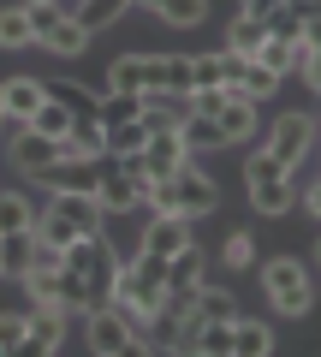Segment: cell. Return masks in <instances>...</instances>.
I'll use <instances>...</instances> for the list:
<instances>
[{
    "label": "cell",
    "mask_w": 321,
    "mask_h": 357,
    "mask_svg": "<svg viewBox=\"0 0 321 357\" xmlns=\"http://www.w3.org/2000/svg\"><path fill=\"white\" fill-rule=\"evenodd\" d=\"M262 286H268V304L280 310V316H309V304H315L309 268L297 262V256H274V262L262 268Z\"/></svg>",
    "instance_id": "7a4b0ae2"
},
{
    "label": "cell",
    "mask_w": 321,
    "mask_h": 357,
    "mask_svg": "<svg viewBox=\"0 0 321 357\" xmlns=\"http://www.w3.org/2000/svg\"><path fill=\"white\" fill-rule=\"evenodd\" d=\"M95 119H102V131L107 126H125V119H143V96H131V89H107L102 107H95Z\"/></svg>",
    "instance_id": "7402d4cb"
},
{
    "label": "cell",
    "mask_w": 321,
    "mask_h": 357,
    "mask_svg": "<svg viewBox=\"0 0 321 357\" xmlns=\"http://www.w3.org/2000/svg\"><path fill=\"white\" fill-rule=\"evenodd\" d=\"M149 197V178H131V173H119V161H113V173L95 185V203H102V215H131V208Z\"/></svg>",
    "instance_id": "30bf717a"
},
{
    "label": "cell",
    "mask_w": 321,
    "mask_h": 357,
    "mask_svg": "<svg viewBox=\"0 0 321 357\" xmlns=\"http://www.w3.org/2000/svg\"><path fill=\"white\" fill-rule=\"evenodd\" d=\"M179 137H185V155H196V149H226V131H220L214 114H185V119H179Z\"/></svg>",
    "instance_id": "e0dca14e"
},
{
    "label": "cell",
    "mask_w": 321,
    "mask_h": 357,
    "mask_svg": "<svg viewBox=\"0 0 321 357\" xmlns=\"http://www.w3.org/2000/svg\"><path fill=\"white\" fill-rule=\"evenodd\" d=\"M244 66H250V54H220V84H226V89H238V84H244Z\"/></svg>",
    "instance_id": "60d3db41"
},
{
    "label": "cell",
    "mask_w": 321,
    "mask_h": 357,
    "mask_svg": "<svg viewBox=\"0 0 321 357\" xmlns=\"http://www.w3.org/2000/svg\"><path fill=\"white\" fill-rule=\"evenodd\" d=\"M238 89H244L250 102H268L274 89H280V72H268L262 60H250V66H244V84H238Z\"/></svg>",
    "instance_id": "d590c367"
},
{
    "label": "cell",
    "mask_w": 321,
    "mask_h": 357,
    "mask_svg": "<svg viewBox=\"0 0 321 357\" xmlns=\"http://www.w3.org/2000/svg\"><path fill=\"white\" fill-rule=\"evenodd\" d=\"M167 185H173V208H179L185 220H203V215H214V208H220V191H214V178H208L203 167H191V161H185L179 173L167 178Z\"/></svg>",
    "instance_id": "277c9868"
},
{
    "label": "cell",
    "mask_w": 321,
    "mask_h": 357,
    "mask_svg": "<svg viewBox=\"0 0 321 357\" xmlns=\"http://www.w3.org/2000/svg\"><path fill=\"white\" fill-rule=\"evenodd\" d=\"M90 351L95 357H125V351H155V345H143L131 333V321H125L119 304H102V310H90Z\"/></svg>",
    "instance_id": "3957f363"
},
{
    "label": "cell",
    "mask_w": 321,
    "mask_h": 357,
    "mask_svg": "<svg viewBox=\"0 0 321 357\" xmlns=\"http://www.w3.org/2000/svg\"><path fill=\"white\" fill-rule=\"evenodd\" d=\"M262 42H268V24H262L256 13H232V24H226V48L232 54H250V60H256Z\"/></svg>",
    "instance_id": "d6986e66"
},
{
    "label": "cell",
    "mask_w": 321,
    "mask_h": 357,
    "mask_svg": "<svg viewBox=\"0 0 321 357\" xmlns=\"http://www.w3.org/2000/svg\"><path fill=\"white\" fill-rule=\"evenodd\" d=\"M107 89H131V96H143V54H119V60L107 66Z\"/></svg>",
    "instance_id": "83f0119b"
},
{
    "label": "cell",
    "mask_w": 321,
    "mask_h": 357,
    "mask_svg": "<svg viewBox=\"0 0 321 357\" xmlns=\"http://www.w3.org/2000/svg\"><path fill=\"white\" fill-rule=\"evenodd\" d=\"M268 149L280 155V167L292 173V167L304 161L309 149H315V119H309V114H280V119H274V137H268Z\"/></svg>",
    "instance_id": "8992f818"
},
{
    "label": "cell",
    "mask_w": 321,
    "mask_h": 357,
    "mask_svg": "<svg viewBox=\"0 0 321 357\" xmlns=\"http://www.w3.org/2000/svg\"><path fill=\"white\" fill-rule=\"evenodd\" d=\"M262 24H268V36H280V42H304V13H297L292 0H280L274 13H262Z\"/></svg>",
    "instance_id": "4316f807"
},
{
    "label": "cell",
    "mask_w": 321,
    "mask_h": 357,
    "mask_svg": "<svg viewBox=\"0 0 321 357\" xmlns=\"http://www.w3.org/2000/svg\"><path fill=\"white\" fill-rule=\"evenodd\" d=\"M220 131H226V143H244L250 131H256V102H250L244 89H226V107H220Z\"/></svg>",
    "instance_id": "5bb4252c"
},
{
    "label": "cell",
    "mask_w": 321,
    "mask_h": 357,
    "mask_svg": "<svg viewBox=\"0 0 321 357\" xmlns=\"http://www.w3.org/2000/svg\"><path fill=\"white\" fill-rule=\"evenodd\" d=\"M137 155H143V173H149V178H173L185 161H191V155H185V137H179V126H161V131H149Z\"/></svg>",
    "instance_id": "52a82bcc"
},
{
    "label": "cell",
    "mask_w": 321,
    "mask_h": 357,
    "mask_svg": "<svg viewBox=\"0 0 321 357\" xmlns=\"http://www.w3.org/2000/svg\"><path fill=\"white\" fill-rule=\"evenodd\" d=\"M36 227V203L18 191H0V232H30Z\"/></svg>",
    "instance_id": "d4e9b609"
},
{
    "label": "cell",
    "mask_w": 321,
    "mask_h": 357,
    "mask_svg": "<svg viewBox=\"0 0 321 357\" xmlns=\"http://www.w3.org/2000/svg\"><path fill=\"white\" fill-rule=\"evenodd\" d=\"M274 351V328L250 316H232V357H268Z\"/></svg>",
    "instance_id": "2e32d148"
},
{
    "label": "cell",
    "mask_w": 321,
    "mask_h": 357,
    "mask_svg": "<svg viewBox=\"0 0 321 357\" xmlns=\"http://www.w3.org/2000/svg\"><path fill=\"white\" fill-rule=\"evenodd\" d=\"M185 244H191V220H185L179 208H155L149 227H143V250L173 256V250H185Z\"/></svg>",
    "instance_id": "9c48e42d"
},
{
    "label": "cell",
    "mask_w": 321,
    "mask_h": 357,
    "mask_svg": "<svg viewBox=\"0 0 321 357\" xmlns=\"http://www.w3.org/2000/svg\"><path fill=\"white\" fill-rule=\"evenodd\" d=\"M113 173V155H60L48 173H36V185L48 197H95V185Z\"/></svg>",
    "instance_id": "6da1fadb"
},
{
    "label": "cell",
    "mask_w": 321,
    "mask_h": 357,
    "mask_svg": "<svg viewBox=\"0 0 321 357\" xmlns=\"http://www.w3.org/2000/svg\"><path fill=\"white\" fill-rule=\"evenodd\" d=\"M30 250H36V227H30V232H6V274L24 280V274H30Z\"/></svg>",
    "instance_id": "836d02e7"
},
{
    "label": "cell",
    "mask_w": 321,
    "mask_h": 357,
    "mask_svg": "<svg viewBox=\"0 0 321 357\" xmlns=\"http://www.w3.org/2000/svg\"><path fill=\"white\" fill-rule=\"evenodd\" d=\"M143 137H149V119H125V126H107V155H131V149H143Z\"/></svg>",
    "instance_id": "1f68e13d"
},
{
    "label": "cell",
    "mask_w": 321,
    "mask_h": 357,
    "mask_svg": "<svg viewBox=\"0 0 321 357\" xmlns=\"http://www.w3.org/2000/svg\"><path fill=\"white\" fill-rule=\"evenodd\" d=\"M220 262H226V268H250V262H256V238H250V232H226Z\"/></svg>",
    "instance_id": "8d00e7d4"
},
{
    "label": "cell",
    "mask_w": 321,
    "mask_h": 357,
    "mask_svg": "<svg viewBox=\"0 0 321 357\" xmlns=\"http://www.w3.org/2000/svg\"><path fill=\"white\" fill-rule=\"evenodd\" d=\"M42 48H48V54H60V60H77V54L90 48V30H84V24H77L72 13H65L60 24H54L48 36H42Z\"/></svg>",
    "instance_id": "ac0fdd59"
},
{
    "label": "cell",
    "mask_w": 321,
    "mask_h": 357,
    "mask_svg": "<svg viewBox=\"0 0 321 357\" xmlns=\"http://www.w3.org/2000/svg\"><path fill=\"white\" fill-rule=\"evenodd\" d=\"M131 6H137V0H84V6H77V24L95 36V30H107L113 18H125Z\"/></svg>",
    "instance_id": "cb8c5ba5"
},
{
    "label": "cell",
    "mask_w": 321,
    "mask_h": 357,
    "mask_svg": "<svg viewBox=\"0 0 321 357\" xmlns=\"http://www.w3.org/2000/svg\"><path fill=\"white\" fill-rule=\"evenodd\" d=\"M196 351L203 357H232V321H203L196 328Z\"/></svg>",
    "instance_id": "d6a6232c"
},
{
    "label": "cell",
    "mask_w": 321,
    "mask_h": 357,
    "mask_svg": "<svg viewBox=\"0 0 321 357\" xmlns=\"http://www.w3.org/2000/svg\"><path fill=\"white\" fill-rule=\"evenodd\" d=\"M315 262H321V238H315Z\"/></svg>",
    "instance_id": "c3c4849f"
},
{
    "label": "cell",
    "mask_w": 321,
    "mask_h": 357,
    "mask_svg": "<svg viewBox=\"0 0 321 357\" xmlns=\"http://www.w3.org/2000/svg\"><path fill=\"white\" fill-rule=\"evenodd\" d=\"M48 208H60L77 232H102V203L95 197H48Z\"/></svg>",
    "instance_id": "44dd1931"
},
{
    "label": "cell",
    "mask_w": 321,
    "mask_h": 357,
    "mask_svg": "<svg viewBox=\"0 0 321 357\" xmlns=\"http://www.w3.org/2000/svg\"><path fill=\"white\" fill-rule=\"evenodd\" d=\"M0 119H6V107H0Z\"/></svg>",
    "instance_id": "681fc988"
},
{
    "label": "cell",
    "mask_w": 321,
    "mask_h": 357,
    "mask_svg": "<svg viewBox=\"0 0 321 357\" xmlns=\"http://www.w3.org/2000/svg\"><path fill=\"white\" fill-rule=\"evenodd\" d=\"M0 274H6V232H0Z\"/></svg>",
    "instance_id": "bcb514c9"
},
{
    "label": "cell",
    "mask_w": 321,
    "mask_h": 357,
    "mask_svg": "<svg viewBox=\"0 0 321 357\" xmlns=\"http://www.w3.org/2000/svg\"><path fill=\"white\" fill-rule=\"evenodd\" d=\"M161 18H167L173 30H196L208 18V0H167V6H161Z\"/></svg>",
    "instance_id": "e575fe53"
},
{
    "label": "cell",
    "mask_w": 321,
    "mask_h": 357,
    "mask_svg": "<svg viewBox=\"0 0 321 357\" xmlns=\"http://www.w3.org/2000/svg\"><path fill=\"white\" fill-rule=\"evenodd\" d=\"M24 321H30V333H24V345H18L13 357H48V351H60V345H65V310L36 304Z\"/></svg>",
    "instance_id": "ba28073f"
},
{
    "label": "cell",
    "mask_w": 321,
    "mask_h": 357,
    "mask_svg": "<svg viewBox=\"0 0 321 357\" xmlns=\"http://www.w3.org/2000/svg\"><path fill=\"white\" fill-rule=\"evenodd\" d=\"M42 102H48V96H42L36 77H6V84H0V107H6V119H18V126H30Z\"/></svg>",
    "instance_id": "7c38bea8"
},
{
    "label": "cell",
    "mask_w": 321,
    "mask_h": 357,
    "mask_svg": "<svg viewBox=\"0 0 321 357\" xmlns=\"http://www.w3.org/2000/svg\"><path fill=\"white\" fill-rule=\"evenodd\" d=\"M203 280H208V262H203V250H196V238H191L185 250L167 256V286H203Z\"/></svg>",
    "instance_id": "ffe728a7"
},
{
    "label": "cell",
    "mask_w": 321,
    "mask_h": 357,
    "mask_svg": "<svg viewBox=\"0 0 321 357\" xmlns=\"http://www.w3.org/2000/svg\"><path fill=\"white\" fill-rule=\"evenodd\" d=\"M24 286H30V298H36V304H54V310H84V280H77L72 268H30Z\"/></svg>",
    "instance_id": "5b68a950"
},
{
    "label": "cell",
    "mask_w": 321,
    "mask_h": 357,
    "mask_svg": "<svg viewBox=\"0 0 321 357\" xmlns=\"http://www.w3.org/2000/svg\"><path fill=\"white\" fill-rule=\"evenodd\" d=\"M72 107H60V102H42L36 107V119H30V126H36L42 131V137H54V143H65V131H72Z\"/></svg>",
    "instance_id": "f1b7e54d"
},
{
    "label": "cell",
    "mask_w": 321,
    "mask_h": 357,
    "mask_svg": "<svg viewBox=\"0 0 321 357\" xmlns=\"http://www.w3.org/2000/svg\"><path fill=\"white\" fill-rule=\"evenodd\" d=\"M36 238H48V244H60V250H72L84 232H77L72 220L60 215V208H36Z\"/></svg>",
    "instance_id": "484cf974"
},
{
    "label": "cell",
    "mask_w": 321,
    "mask_h": 357,
    "mask_svg": "<svg viewBox=\"0 0 321 357\" xmlns=\"http://www.w3.org/2000/svg\"><path fill=\"white\" fill-rule=\"evenodd\" d=\"M304 208H309V215H315V220H321V185H315V191H309V197H304Z\"/></svg>",
    "instance_id": "ee69618b"
},
{
    "label": "cell",
    "mask_w": 321,
    "mask_h": 357,
    "mask_svg": "<svg viewBox=\"0 0 321 357\" xmlns=\"http://www.w3.org/2000/svg\"><path fill=\"white\" fill-rule=\"evenodd\" d=\"M60 155H65V149H60L54 137H42L36 126H24V131L13 137V167H18V173H30V178H36V173H48V167L60 161Z\"/></svg>",
    "instance_id": "8fae6325"
},
{
    "label": "cell",
    "mask_w": 321,
    "mask_h": 357,
    "mask_svg": "<svg viewBox=\"0 0 321 357\" xmlns=\"http://www.w3.org/2000/svg\"><path fill=\"white\" fill-rule=\"evenodd\" d=\"M24 13H30V36H36V42L48 36V30L60 24V18H65L60 6H54V0H24Z\"/></svg>",
    "instance_id": "74e56055"
},
{
    "label": "cell",
    "mask_w": 321,
    "mask_h": 357,
    "mask_svg": "<svg viewBox=\"0 0 321 357\" xmlns=\"http://www.w3.org/2000/svg\"><path fill=\"white\" fill-rule=\"evenodd\" d=\"M285 167H280V155L274 149H256V155H244V185H256V178H280Z\"/></svg>",
    "instance_id": "f35d334b"
},
{
    "label": "cell",
    "mask_w": 321,
    "mask_h": 357,
    "mask_svg": "<svg viewBox=\"0 0 321 357\" xmlns=\"http://www.w3.org/2000/svg\"><path fill=\"white\" fill-rule=\"evenodd\" d=\"M232 316H238L232 292H220V286H203L196 292V321H232Z\"/></svg>",
    "instance_id": "f546056e"
},
{
    "label": "cell",
    "mask_w": 321,
    "mask_h": 357,
    "mask_svg": "<svg viewBox=\"0 0 321 357\" xmlns=\"http://www.w3.org/2000/svg\"><path fill=\"white\" fill-rule=\"evenodd\" d=\"M137 6H143V13H161V6H167V0H137Z\"/></svg>",
    "instance_id": "f6af8a7d"
},
{
    "label": "cell",
    "mask_w": 321,
    "mask_h": 357,
    "mask_svg": "<svg viewBox=\"0 0 321 357\" xmlns=\"http://www.w3.org/2000/svg\"><path fill=\"white\" fill-rule=\"evenodd\" d=\"M42 96H48V102H60V107H72L77 119H95V107H102V96H95L90 84H77V77H48V84H42Z\"/></svg>",
    "instance_id": "4fadbf2b"
},
{
    "label": "cell",
    "mask_w": 321,
    "mask_h": 357,
    "mask_svg": "<svg viewBox=\"0 0 321 357\" xmlns=\"http://www.w3.org/2000/svg\"><path fill=\"white\" fill-rule=\"evenodd\" d=\"M30 13L24 6H6V13H0V48H30Z\"/></svg>",
    "instance_id": "4dcf8cb0"
},
{
    "label": "cell",
    "mask_w": 321,
    "mask_h": 357,
    "mask_svg": "<svg viewBox=\"0 0 321 357\" xmlns=\"http://www.w3.org/2000/svg\"><path fill=\"white\" fill-rule=\"evenodd\" d=\"M315 143H321V119H315Z\"/></svg>",
    "instance_id": "7dc6e473"
},
{
    "label": "cell",
    "mask_w": 321,
    "mask_h": 357,
    "mask_svg": "<svg viewBox=\"0 0 321 357\" xmlns=\"http://www.w3.org/2000/svg\"><path fill=\"white\" fill-rule=\"evenodd\" d=\"M191 89H226V84H220V54L191 60Z\"/></svg>",
    "instance_id": "ab89813d"
},
{
    "label": "cell",
    "mask_w": 321,
    "mask_h": 357,
    "mask_svg": "<svg viewBox=\"0 0 321 357\" xmlns=\"http://www.w3.org/2000/svg\"><path fill=\"white\" fill-rule=\"evenodd\" d=\"M65 155H102L107 149V131H102V119H72V131H65V143H60Z\"/></svg>",
    "instance_id": "603a6c76"
},
{
    "label": "cell",
    "mask_w": 321,
    "mask_h": 357,
    "mask_svg": "<svg viewBox=\"0 0 321 357\" xmlns=\"http://www.w3.org/2000/svg\"><path fill=\"white\" fill-rule=\"evenodd\" d=\"M274 6H280V0H238V13H256V18L274 13Z\"/></svg>",
    "instance_id": "7bdbcfd3"
},
{
    "label": "cell",
    "mask_w": 321,
    "mask_h": 357,
    "mask_svg": "<svg viewBox=\"0 0 321 357\" xmlns=\"http://www.w3.org/2000/svg\"><path fill=\"white\" fill-rule=\"evenodd\" d=\"M24 333H30L24 316H0V351H18V345H24Z\"/></svg>",
    "instance_id": "b9f144b4"
},
{
    "label": "cell",
    "mask_w": 321,
    "mask_h": 357,
    "mask_svg": "<svg viewBox=\"0 0 321 357\" xmlns=\"http://www.w3.org/2000/svg\"><path fill=\"white\" fill-rule=\"evenodd\" d=\"M250 208H256V215H285V208H297L292 173H280V178H256V185H250Z\"/></svg>",
    "instance_id": "9a60e30c"
}]
</instances>
